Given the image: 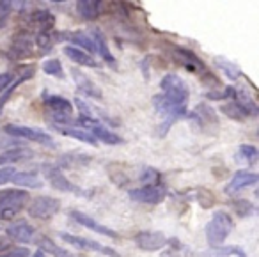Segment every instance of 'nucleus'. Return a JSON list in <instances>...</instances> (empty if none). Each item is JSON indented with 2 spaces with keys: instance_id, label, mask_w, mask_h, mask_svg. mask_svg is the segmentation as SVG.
<instances>
[{
  "instance_id": "1",
  "label": "nucleus",
  "mask_w": 259,
  "mask_h": 257,
  "mask_svg": "<svg viewBox=\"0 0 259 257\" xmlns=\"http://www.w3.org/2000/svg\"><path fill=\"white\" fill-rule=\"evenodd\" d=\"M234 224H233V217L226 211H217L211 217V220L206 224V239H208V245L211 248L220 246L224 241L227 239V236L231 234Z\"/></svg>"
},
{
  "instance_id": "15",
  "label": "nucleus",
  "mask_w": 259,
  "mask_h": 257,
  "mask_svg": "<svg viewBox=\"0 0 259 257\" xmlns=\"http://www.w3.org/2000/svg\"><path fill=\"white\" fill-rule=\"evenodd\" d=\"M69 217H71L73 220L76 222V224H80V225H83V227L91 229L93 232H98V234L108 236V238H112V239H117L119 238V234L115 231H112L110 227H105V225H101L100 222H96L94 218H91L89 215L82 213V211H78V209L69 211Z\"/></svg>"
},
{
  "instance_id": "19",
  "label": "nucleus",
  "mask_w": 259,
  "mask_h": 257,
  "mask_svg": "<svg viewBox=\"0 0 259 257\" xmlns=\"http://www.w3.org/2000/svg\"><path fill=\"white\" fill-rule=\"evenodd\" d=\"M43 101L50 110H54V115H62V117H71L73 105L69 100L57 94H43Z\"/></svg>"
},
{
  "instance_id": "27",
  "label": "nucleus",
  "mask_w": 259,
  "mask_h": 257,
  "mask_svg": "<svg viewBox=\"0 0 259 257\" xmlns=\"http://www.w3.org/2000/svg\"><path fill=\"white\" fill-rule=\"evenodd\" d=\"M91 156L83 153H68V154H62L59 158V163L57 167L61 168H78V167H87L91 163Z\"/></svg>"
},
{
  "instance_id": "13",
  "label": "nucleus",
  "mask_w": 259,
  "mask_h": 257,
  "mask_svg": "<svg viewBox=\"0 0 259 257\" xmlns=\"http://www.w3.org/2000/svg\"><path fill=\"white\" fill-rule=\"evenodd\" d=\"M169 239L165 238L163 232L158 231H141L135 236V243L141 250L144 252H156V250H162L167 245Z\"/></svg>"
},
{
  "instance_id": "6",
  "label": "nucleus",
  "mask_w": 259,
  "mask_h": 257,
  "mask_svg": "<svg viewBox=\"0 0 259 257\" xmlns=\"http://www.w3.org/2000/svg\"><path fill=\"white\" fill-rule=\"evenodd\" d=\"M61 209V200L50 195H39L34 200H30L29 215L32 218H39V220H48V218L55 217Z\"/></svg>"
},
{
  "instance_id": "34",
  "label": "nucleus",
  "mask_w": 259,
  "mask_h": 257,
  "mask_svg": "<svg viewBox=\"0 0 259 257\" xmlns=\"http://www.w3.org/2000/svg\"><path fill=\"white\" fill-rule=\"evenodd\" d=\"M55 41V34L54 32H41L34 36V43L37 45V48H41L43 52H50L54 47Z\"/></svg>"
},
{
  "instance_id": "2",
  "label": "nucleus",
  "mask_w": 259,
  "mask_h": 257,
  "mask_svg": "<svg viewBox=\"0 0 259 257\" xmlns=\"http://www.w3.org/2000/svg\"><path fill=\"white\" fill-rule=\"evenodd\" d=\"M153 105H155L156 112H158L160 115H163V122H162V126L158 128V135L160 137H165L167 132L170 130V126H172L176 121L188 117L187 107H181V105L172 103V101L167 100L163 94H158V96L153 98Z\"/></svg>"
},
{
  "instance_id": "26",
  "label": "nucleus",
  "mask_w": 259,
  "mask_h": 257,
  "mask_svg": "<svg viewBox=\"0 0 259 257\" xmlns=\"http://www.w3.org/2000/svg\"><path fill=\"white\" fill-rule=\"evenodd\" d=\"M34 73H36V68L34 66H25V68L22 69V73H20V76H16L15 82L11 83V85L8 87V89L4 91V93L0 94V110L4 108V105L8 103V100L11 98V94L15 93L16 87H20L23 82H27V80H30L34 76Z\"/></svg>"
},
{
  "instance_id": "45",
  "label": "nucleus",
  "mask_w": 259,
  "mask_h": 257,
  "mask_svg": "<svg viewBox=\"0 0 259 257\" xmlns=\"http://www.w3.org/2000/svg\"><path fill=\"white\" fill-rule=\"evenodd\" d=\"M11 248V241H9L8 236H0V253H4L6 250Z\"/></svg>"
},
{
  "instance_id": "7",
  "label": "nucleus",
  "mask_w": 259,
  "mask_h": 257,
  "mask_svg": "<svg viewBox=\"0 0 259 257\" xmlns=\"http://www.w3.org/2000/svg\"><path fill=\"white\" fill-rule=\"evenodd\" d=\"M128 197L135 202L142 204H160L167 197V190L162 185H144L142 188H134L128 192Z\"/></svg>"
},
{
  "instance_id": "22",
  "label": "nucleus",
  "mask_w": 259,
  "mask_h": 257,
  "mask_svg": "<svg viewBox=\"0 0 259 257\" xmlns=\"http://www.w3.org/2000/svg\"><path fill=\"white\" fill-rule=\"evenodd\" d=\"M91 37H93L94 47H96V52H100L101 59H103V61L107 62V64L115 71V69H117V62H115V57L112 55V52H110V48H108V45H107V41H105L101 30L100 29H93V32H91Z\"/></svg>"
},
{
  "instance_id": "5",
  "label": "nucleus",
  "mask_w": 259,
  "mask_h": 257,
  "mask_svg": "<svg viewBox=\"0 0 259 257\" xmlns=\"http://www.w3.org/2000/svg\"><path fill=\"white\" fill-rule=\"evenodd\" d=\"M4 132L11 137H20V139L32 140V142L43 144V146L55 147V140L52 139V135L43 132V130L30 128V126H22V124H6Z\"/></svg>"
},
{
  "instance_id": "30",
  "label": "nucleus",
  "mask_w": 259,
  "mask_h": 257,
  "mask_svg": "<svg viewBox=\"0 0 259 257\" xmlns=\"http://www.w3.org/2000/svg\"><path fill=\"white\" fill-rule=\"evenodd\" d=\"M64 54L68 55L73 62H76L78 66H85V68H98V62L94 61L89 54H85L83 50H80V48H75V47L69 45V47L64 48Z\"/></svg>"
},
{
  "instance_id": "17",
  "label": "nucleus",
  "mask_w": 259,
  "mask_h": 257,
  "mask_svg": "<svg viewBox=\"0 0 259 257\" xmlns=\"http://www.w3.org/2000/svg\"><path fill=\"white\" fill-rule=\"evenodd\" d=\"M6 234H8L9 239L16 243H30L36 234V229L29 224V222H16V224H11L8 229H6Z\"/></svg>"
},
{
  "instance_id": "39",
  "label": "nucleus",
  "mask_w": 259,
  "mask_h": 257,
  "mask_svg": "<svg viewBox=\"0 0 259 257\" xmlns=\"http://www.w3.org/2000/svg\"><path fill=\"white\" fill-rule=\"evenodd\" d=\"M233 207L240 217H248L250 213H254V206L250 202H247V200H234Z\"/></svg>"
},
{
  "instance_id": "12",
  "label": "nucleus",
  "mask_w": 259,
  "mask_h": 257,
  "mask_svg": "<svg viewBox=\"0 0 259 257\" xmlns=\"http://www.w3.org/2000/svg\"><path fill=\"white\" fill-rule=\"evenodd\" d=\"M188 119H192V121H194L201 130H204V132H215V130L219 128L217 112L213 110L209 105H204V103L197 105V108L188 114Z\"/></svg>"
},
{
  "instance_id": "29",
  "label": "nucleus",
  "mask_w": 259,
  "mask_h": 257,
  "mask_svg": "<svg viewBox=\"0 0 259 257\" xmlns=\"http://www.w3.org/2000/svg\"><path fill=\"white\" fill-rule=\"evenodd\" d=\"M13 183L22 188H41L43 186V181L37 176V172L34 170H23V172H16L15 178H13Z\"/></svg>"
},
{
  "instance_id": "23",
  "label": "nucleus",
  "mask_w": 259,
  "mask_h": 257,
  "mask_svg": "<svg viewBox=\"0 0 259 257\" xmlns=\"http://www.w3.org/2000/svg\"><path fill=\"white\" fill-rule=\"evenodd\" d=\"M55 39L69 41V43L76 45V47L89 50L91 54H94V52H96V47H94L93 37H91L89 34H85V32H61L59 36H55ZM73 45H71V47H73ZM76 47H75V48H76Z\"/></svg>"
},
{
  "instance_id": "4",
  "label": "nucleus",
  "mask_w": 259,
  "mask_h": 257,
  "mask_svg": "<svg viewBox=\"0 0 259 257\" xmlns=\"http://www.w3.org/2000/svg\"><path fill=\"white\" fill-rule=\"evenodd\" d=\"M160 87H162V91H163V96L169 101H172V103H176V105H181V107H187L190 93H188V85L178 75L163 76V80L160 82Z\"/></svg>"
},
{
  "instance_id": "21",
  "label": "nucleus",
  "mask_w": 259,
  "mask_h": 257,
  "mask_svg": "<svg viewBox=\"0 0 259 257\" xmlns=\"http://www.w3.org/2000/svg\"><path fill=\"white\" fill-rule=\"evenodd\" d=\"M103 11H105V2H101V0H78L76 2V13L83 20H87V22L96 20Z\"/></svg>"
},
{
  "instance_id": "42",
  "label": "nucleus",
  "mask_w": 259,
  "mask_h": 257,
  "mask_svg": "<svg viewBox=\"0 0 259 257\" xmlns=\"http://www.w3.org/2000/svg\"><path fill=\"white\" fill-rule=\"evenodd\" d=\"M197 199L202 207H211L213 202H215V197L209 193V190H201V192L197 193Z\"/></svg>"
},
{
  "instance_id": "3",
  "label": "nucleus",
  "mask_w": 259,
  "mask_h": 257,
  "mask_svg": "<svg viewBox=\"0 0 259 257\" xmlns=\"http://www.w3.org/2000/svg\"><path fill=\"white\" fill-rule=\"evenodd\" d=\"M30 202L25 190H6L0 192V220H13Z\"/></svg>"
},
{
  "instance_id": "40",
  "label": "nucleus",
  "mask_w": 259,
  "mask_h": 257,
  "mask_svg": "<svg viewBox=\"0 0 259 257\" xmlns=\"http://www.w3.org/2000/svg\"><path fill=\"white\" fill-rule=\"evenodd\" d=\"M13 6L11 2H6V0H0V29H4L6 23H8L9 13H11Z\"/></svg>"
},
{
  "instance_id": "16",
  "label": "nucleus",
  "mask_w": 259,
  "mask_h": 257,
  "mask_svg": "<svg viewBox=\"0 0 259 257\" xmlns=\"http://www.w3.org/2000/svg\"><path fill=\"white\" fill-rule=\"evenodd\" d=\"M220 112H222L224 115H227L229 119H233V121H238V122L247 121L248 117H257V114H259L257 110H252V108H248V107H245V105L238 103L236 100L229 101L227 105H222V107H220Z\"/></svg>"
},
{
  "instance_id": "37",
  "label": "nucleus",
  "mask_w": 259,
  "mask_h": 257,
  "mask_svg": "<svg viewBox=\"0 0 259 257\" xmlns=\"http://www.w3.org/2000/svg\"><path fill=\"white\" fill-rule=\"evenodd\" d=\"M234 89H236V87L227 85L224 91H209V93H206V98H208V100H227V98H231V100H233V98H234Z\"/></svg>"
},
{
  "instance_id": "10",
  "label": "nucleus",
  "mask_w": 259,
  "mask_h": 257,
  "mask_svg": "<svg viewBox=\"0 0 259 257\" xmlns=\"http://www.w3.org/2000/svg\"><path fill=\"white\" fill-rule=\"evenodd\" d=\"M41 168H43L45 176H47L48 183H50V186L54 190H59V192L80 193V195H83L82 190H80L76 185H73V183L69 181V179L66 178L64 174H62V170L57 167V165H43Z\"/></svg>"
},
{
  "instance_id": "44",
  "label": "nucleus",
  "mask_w": 259,
  "mask_h": 257,
  "mask_svg": "<svg viewBox=\"0 0 259 257\" xmlns=\"http://www.w3.org/2000/svg\"><path fill=\"white\" fill-rule=\"evenodd\" d=\"M15 174H16L15 167H2L0 168V185H6V183L13 181Z\"/></svg>"
},
{
  "instance_id": "46",
  "label": "nucleus",
  "mask_w": 259,
  "mask_h": 257,
  "mask_svg": "<svg viewBox=\"0 0 259 257\" xmlns=\"http://www.w3.org/2000/svg\"><path fill=\"white\" fill-rule=\"evenodd\" d=\"M32 257H47V255H45V252H41V250H37V252L34 253Z\"/></svg>"
},
{
  "instance_id": "25",
  "label": "nucleus",
  "mask_w": 259,
  "mask_h": 257,
  "mask_svg": "<svg viewBox=\"0 0 259 257\" xmlns=\"http://www.w3.org/2000/svg\"><path fill=\"white\" fill-rule=\"evenodd\" d=\"M34 158V151L27 149V147H11V149H6L4 153H0V165L6 163H18V161H27Z\"/></svg>"
},
{
  "instance_id": "36",
  "label": "nucleus",
  "mask_w": 259,
  "mask_h": 257,
  "mask_svg": "<svg viewBox=\"0 0 259 257\" xmlns=\"http://www.w3.org/2000/svg\"><path fill=\"white\" fill-rule=\"evenodd\" d=\"M238 160L248 161L250 165L255 163L257 160V149L254 146H240V151H238Z\"/></svg>"
},
{
  "instance_id": "28",
  "label": "nucleus",
  "mask_w": 259,
  "mask_h": 257,
  "mask_svg": "<svg viewBox=\"0 0 259 257\" xmlns=\"http://www.w3.org/2000/svg\"><path fill=\"white\" fill-rule=\"evenodd\" d=\"M54 128L57 130V132H61L62 135H68V137H71V139L85 142L93 147H96V144H98L96 139H94L89 132H85V130H78V128H73V126H62V124H54Z\"/></svg>"
},
{
  "instance_id": "47",
  "label": "nucleus",
  "mask_w": 259,
  "mask_h": 257,
  "mask_svg": "<svg viewBox=\"0 0 259 257\" xmlns=\"http://www.w3.org/2000/svg\"><path fill=\"white\" fill-rule=\"evenodd\" d=\"M0 135H2V133H0Z\"/></svg>"
},
{
  "instance_id": "35",
  "label": "nucleus",
  "mask_w": 259,
  "mask_h": 257,
  "mask_svg": "<svg viewBox=\"0 0 259 257\" xmlns=\"http://www.w3.org/2000/svg\"><path fill=\"white\" fill-rule=\"evenodd\" d=\"M43 71L50 76H57V78H64V71H62V64L57 59H48L43 62Z\"/></svg>"
},
{
  "instance_id": "38",
  "label": "nucleus",
  "mask_w": 259,
  "mask_h": 257,
  "mask_svg": "<svg viewBox=\"0 0 259 257\" xmlns=\"http://www.w3.org/2000/svg\"><path fill=\"white\" fill-rule=\"evenodd\" d=\"M141 181L146 185H160V174L155 168H144L141 176Z\"/></svg>"
},
{
  "instance_id": "24",
  "label": "nucleus",
  "mask_w": 259,
  "mask_h": 257,
  "mask_svg": "<svg viewBox=\"0 0 259 257\" xmlns=\"http://www.w3.org/2000/svg\"><path fill=\"white\" fill-rule=\"evenodd\" d=\"M30 23L36 27L37 32L36 34H41V32H52V27L55 23V18L50 11L47 9H37L30 15Z\"/></svg>"
},
{
  "instance_id": "43",
  "label": "nucleus",
  "mask_w": 259,
  "mask_h": 257,
  "mask_svg": "<svg viewBox=\"0 0 259 257\" xmlns=\"http://www.w3.org/2000/svg\"><path fill=\"white\" fill-rule=\"evenodd\" d=\"M15 78H16L15 73H11V71L0 73V94L4 93V91L8 89L13 82H15Z\"/></svg>"
},
{
  "instance_id": "14",
  "label": "nucleus",
  "mask_w": 259,
  "mask_h": 257,
  "mask_svg": "<svg viewBox=\"0 0 259 257\" xmlns=\"http://www.w3.org/2000/svg\"><path fill=\"white\" fill-rule=\"evenodd\" d=\"M80 122H82L83 126H87V128L91 130V135L98 140H101V142L108 144V146H115V144H122V139L117 135V133L110 132V130H107L105 126H101L100 122H98V119H85V117H80Z\"/></svg>"
},
{
  "instance_id": "33",
  "label": "nucleus",
  "mask_w": 259,
  "mask_h": 257,
  "mask_svg": "<svg viewBox=\"0 0 259 257\" xmlns=\"http://www.w3.org/2000/svg\"><path fill=\"white\" fill-rule=\"evenodd\" d=\"M215 64L219 66V69L224 73V75L227 76L229 80H238L241 76V69L238 68L234 62H231V61H227V59H224V57H217L215 59Z\"/></svg>"
},
{
  "instance_id": "31",
  "label": "nucleus",
  "mask_w": 259,
  "mask_h": 257,
  "mask_svg": "<svg viewBox=\"0 0 259 257\" xmlns=\"http://www.w3.org/2000/svg\"><path fill=\"white\" fill-rule=\"evenodd\" d=\"M37 246H39L41 252H48L54 257H73V253L69 252V250L59 246L57 243H54L50 238H47V236H41V238L37 239Z\"/></svg>"
},
{
  "instance_id": "41",
  "label": "nucleus",
  "mask_w": 259,
  "mask_h": 257,
  "mask_svg": "<svg viewBox=\"0 0 259 257\" xmlns=\"http://www.w3.org/2000/svg\"><path fill=\"white\" fill-rule=\"evenodd\" d=\"M30 250L25 248V246H15V248L6 250L4 253H0V257H29Z\"/></svg>"
},
{
  "instance_id": "9",
  "label": "nucleus",
  "mask_w": 259,
  "mask_h": 257,
  "mask_svg": "<svg viewBox=\"0 0 259 257\" xmlns=\"http://www.w3.org/2000/svg\"><path fill=\"white\" fill-rule=\"evenodd\" d=\"M170 54H172L174 61L178 64L183 66L187 71L194 73V75H201V73H206V66L197 55L194 54L192 50L188 48H183V47H172L170 48Z\"/></svg>"
},
{
  "instance_id": "8",
  "label": "nucleus",
  "mask_w": 259,
  "mask_h": 257,
  "mask_svg": "<svg viewBox=\"0 0 259 257\" xmlns=\"http://www.w3.org/2000/svg\"><path fill=\"white\" fill-rule=\"evenodd\" d=\"M34 54V37L30 36V32H16L13 37V43L9 47V59L13 61H23V59L30 57Z\"/></svg>"
},
{
  "instance_id": "11",
  "label": "nucleus",
  "mask_w": 259,
  "mask_h": 257,
  "mask_svg": "<svg viewBox=\"0 0 259 257\" xmlns=\"http://www.w3.org/2000/svg\"><path fill=\"white\" fill-rule=\"evenodd\" d=\"M61 238H62V241L69 243V245L78 246V248L93 250V252H98V253H101V255H107V257H121L114 248H110V246H103L101 243L94 241V239L82 238V236H73V234H68V232H61Z\"/></svg>"
},
{
  "instance_id": "18",
  "label": "nucleus",
  "mask_w": 259,
  "mask_h": 257,
  "mask_svg": "<svg viewBox=\"0 0 259 257\" xmlns=\"http://www.w3.org/2000/svg\"><path fill=\"white\" fill-rule=\"evenodd\" d=\"M257 183V174L250 170H238L233 174L231 181L227 183L226 186V193H234V192H240L241 188H247V186H252Z\"/></svg>"
},
{
  "instance_id": "32",
  "label": "nucleus",
  "mask_w": 259,
  "mask_h": 257,
  "mask_svg": "<svg viewBox=\"0 0 259 257\" xmlns=\"http://www.w3.org/2000/svg\"><path fill=\"white\" fill-rule=\"evenodd\" d=\"M202 255L204 257H229V255L248 257L247 253L241 250V246H217V248H211L209 252H204Z\"/></svg>"
},
{
  "instance_id": "20",
  "label": "nucleus",
  "mask_w": 259,
  "mask_h": 257,
  "mask_svg": "<svg viewBox=\"0 0 259 257\" xmlns=\"http://www.w3.org/2000/svg\"><path fill=\"white\" fill-rule=\"evenodd\" d=\"M71 75H73V80H75L76 87H78V91H82V93L85 94V96H89V98L101 100V96H103V94H101L100 87H98L93 80H89L82 71H78L76 68H71Z\"/></svg>"
}]
</instances>
